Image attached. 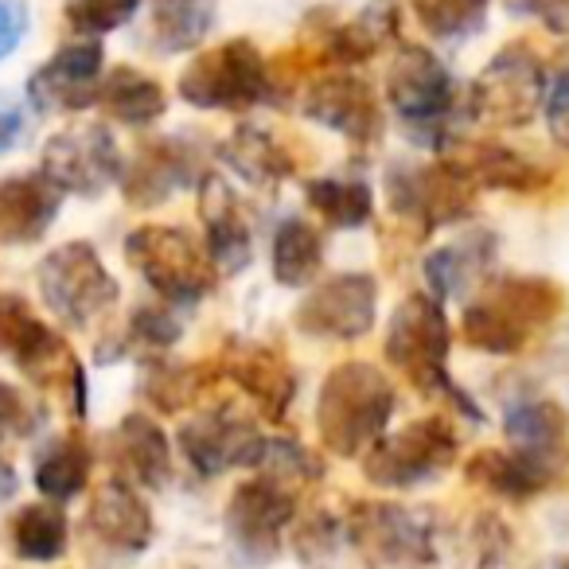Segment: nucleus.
I'll list each match as a JSON object with an SVG mask.
<instances>
[{"label":"nucleus","instance_id":"nucleus-14","mask_svg":"<svg viewBox=\"0 0 569 569\" xmlns=\"http://www.w3.org/2000/svg\"><path fill=\"white\" fill-rule=\"evenodd\" d=\"M121 164L126 160L118 152V141L98 121H74V126L59 129L43 144V157H40V172L63 196H82V199L102 196L110 183H118Z\"/></svg>","mask_w":569,"mask_h":569},{"label":"nucleus","instance_id":"nucleus-29","mask_svg":"<svg viewBox=\"0 0 569 569\" xmlns=\"http://www.w3.org/2000/svg\"><path fill=\"white\" fill-rule=\"evenodd\" d=\"M214 382H219V363H214V359L172 363V359L157 356V359H144V367H141V395H144V402L160 413H183L191 402H199Z\"/></svg>","mask_w":569,"mask_h":569},{"label":"nucleus","instance_id":"nucleus-37","mask_svg":"<svg viewBox=\"0 0 569 569\" xmlns=\"http://www.w3.org/2000/svg\"><path fill=\"white\" fill-rule=\"evenodd\" d=\"M305 199L336 230H359L375 214L371 183L348 180V176H317V180L305 183Z\"/></svg>","mask_w":569,"mask_h":569},{"label":"nucleus","instance_id":"nucleus-19","mask_svg":"<svg viewBox=\"0 0 569 569\" xmlns=\"http://www.w3.org/2000/svg\"><path fill=\"white\" fill-rule=\"evenodd\" d=\"M305 118L340 133L351 144H375L382 137V106L371 82L351 71H332L312 79L305 90Z\"/></svg>","mask_w":569,"mask_h":569},{"label":"nucleus","instance_id":"nucleus-9","mask_svg":"<svg viewBox=\"0 0 569 569\" xmlns=\"http://www.w3.org/2000/svg\"><path fill=\"white\" fill-rule=\"evenodd\" d=\"M36 281H40V297L51 317L67 328H90L118 305L121 293L90 242L56 246L36 269Z\"/></svg>","mask_w":569,"mask_h":569},{"label":"nucleus","instance_id":"nucleus-39","mask_svg":"<svg viewBox=\"0 0 569 569\" xmlns=\"http://www.w3.org/2000/svg\"><path fill=\"white\" fill-rule=\"evenodd\" d=\"M491 0H410V12L433 40H465L483 32Z\"/></svg>","mask_w":569,"mask_h":569},{"label":"nucleus","instance_id":"nucleus-3","mask_svg":"<svg viewBox=\"0 0 569 569\" xmlns=\"http://www.w3.org/2000/svg\"><path fill=\"white\" fill-rule=\"evenodd\" d=\"M398 395L390 379L375 363L332 367L317 398V429L320 445L336 457H363L395 418Z\"/></svg>","mask_w":569,"mask_h":569},{"label":"nucleus","instance_id":"nucleus-12","mask_svg":"<svg viewBox=\"0 0 569 569\" xmlns=\"http://www.w3.org/2000/svg\"><path fill=\"white\" fill-rule=\"evenodd\" d=\"M387 102L421 133V141L441 149L449 141V118L457 113V82L433 51L406 43L387 71Z\"/></svg>","mask_w":569,"mask_h":569},{"label":"nucleus","instance_id":"nucleus-7","mask_svg":"<svg viewBox=\"0 0 569 569\" xmlns=\"http://www.w3.org/2000/svg\"><path fill=\"white\" fill-rule=\"evenodd\" d=\"M126 258L168 305H199L219 284L214 261L191 242L183 227H137L126 238Z\"/></svg>","mask_w":569,"mask_h":569},{"label":"nucleus","instance_id":"nucleus-23","mask_svg":"<svg viewBox=\"0 0 569 569\" xmlns=\"http://www.w3.org/2000/svg\"><path fill=\"white\" fill-rule=\"evenodd\" d=\"M441 160L457 176H465L476 191H515V196H535L550 183V168L535 164L522 152L507 149L499 141H460L449 137L441 144Z\"/></svg>","mask_w":569,"mask_h":569},{"label":"nucleus","instance_id":"nucleus-26","mask_svg":"<svg viewBox=\"0 0 569 569\" xmlns=\"http://www.w3.org/2000/svg\"><path fill=\"white\" fill-rule=\"evenodd\" d=\"M110 460L121 480L133 488H164L172 480V449L168 437L149 413H126L110 433Z\"/></svg>","mask_w":569,"mask_h":569},{"label":"nucleus","instance_id":"nucleus-32","mask_svg":"<svg viewBox=\"0 0 569 569\" xmlns=\"http://www.w3.org/2000/svg\"><path fill=\"white\" fill-rule=\"evenodd\" d=\"M113 121L121 126H152V121L164 118L168 94L157 79H149L137 67H113L110 74H102V87H98V102Z\"/></svg>","mask_w":569,"mask_h":569},{"label":"nucleus","instance_id":"nucleus-22","mask_svg":"<svg viewBox=\"0 0 569 569\" xmlns=\"http://www.w3.org/2000/svg\"><path fill=\"white\" fill-rule=\"evenodd\" d=\"M106 51L98 40H79L59 48L28 79V102L40 113H79L98 102Z\"/></svg>","mask_w":569,"mask_h":569},{"label":"nucleus","instance_id":"nucleus-2","mask_svg":"<svg viewBox=\"0 0 569 569\" xmlns=\"http://www.w3.org/2000/svg\"><path fill=\"white\" fill-rule=\"evenodd\" d=\"M449 348L452 332L445 320V301H437L433 293H410L395 309L387 325V340H382V356L395 371H402L413 387L426 398H445L449 406H457L468 421L480 426L483 410L476 406V398L452 379L449 371Z\"/></svg>","mask_w":569,"mask_h":569},{"label":"nucleus","instance_id":"nucleus-20","mask_svg":"<svg viewBox=\"0 0 569 569\" xmlns=\"http://www.w3.org/2000/svg\"><path fill=\"white\" fill-rule=\"evenodd\" d=\"M214 363H219V379L234 382L246 398H253L261 418L284 421V413H289V406L297 398V375L273 343L227 340V348L219 351Z\"/></svg>","mask_w":569,"mask_h":569},{"label":"nucleus","instance_id":"nucleus-15","mask_svg":"<svg viewBox=\"0 0 569 569\" xmlns=\"http://www.w3.org/2000/svg\"><path fill=\"white\" fill-rule=\"evenodd\" d=\"M82 538H87L90 558H98L102 566H126L141 558L152 542V511L141 491L121 476L106 480L87 507Z\"/></svg>","mask_w":569,"mask_h":569},{"label":"nucleus","instance_id":"nucleus-34","mask_svg":"<svg viewBox=\"0 0 569 569\" xmlns=\"http://www.w3.org/2000/svg\"><path fill=\"white\" fill-rule=\"evenodd\" d=\"M219 17V0H152V48L180 56L207 40Z\"/></svg>","mask_w":569,"mask_h":569},{"label":"nucleus","instance_id":"nucleus-13","mask_svg":"<svg viewBox=\"0 0 569 569\" xmlns=\"http://www.w3.org/2000/svg\"><path fill=\"white\" fill-rule=\"evenodd\" d=\"M387 203L402 222H410L418 234H433L441 227L468 219L476 203V188L465 176L452 172L445 160L437 164H390Z\"/></svg>","mask_w":569,"mask_h":569},{"label":"nucleus","instance_id":"nucleus-30","mask_svg":"<svg viewBox=\"0 0 569 569\" xmlns=\"http://www.w3.org/2000/svg\"><path fill=\"white\" fill-rule=\"evenodd\" d=\"M395 32H398L395 0H375L356 20L336 24L332 32L325 36L320 56H325V63H336V67L367 63V59L387 48V40H395Z\"/></svg>","mask_w":569,"mask_h":569},{"label":"nucleus","instance_id":"nucleus-48","mask_svg":"<svg viewBox=\"0 0 569 569\" xmlns=\"http://www.w3.org/2000/svg\"><path fill=\"white\" fill-rule=\"evenodd\" d=\"M20 491V480H17V468L9 465V460L0 457V503H9L12 496Z\"/></svg>","mask_w":569,"mask_h":569},{"label":"nucleus","instance_id":"nucleus-49","mask_svg":"<svg viewBox=\"0 0 569 569\" xmlns=\"http://www.w3.org/2000/svg\"><path fill=\"white\" fill-rule=\"evenodd\" d=\"M561 569H569V561H561Z\"/></svg>","mask_w":569,"mask_h":569},{"label":"nucleus","instance_id":"nucleus-25","mask_svg":"<svg viewBox=\"0 0 569 569\" xmlns=\"http://www.w3.org/2000/svg\"><path fill=\"white\" fill-rule=\"evenodd\" d=\"M63 191L43 172L4 176L0 180V242L4 246H28L40 242L59 219Z\"/></svg>","mask_w":569,"mask_h":569},{"label":"nucleus","instance_id":"nucleus-44","mask_svg":"<svg viewBox=\"0 0 569 569\" xmlns=\"http://www.w3.org/2000/svg\"><path fill=\"white\" fill-rule=\"evenodd\" d=\"M546 121L558 144L569 149V67L553 79V87L546 90Z\"/></svg>","mask_w":569,"mask_h":569},{"label":"nucleus","instance_id":"nucleus-33","mask_svg":"<svg viewBox=\"0 0 569 569\" xmlns=\"http://www.w3.org/2000/svg\"><path fill=\"white\" fill-rule=\"evenodd\" d=\"M9 546L20 561H36V566H48L59 561L71 546V527H67V515L59 503H28L12 515L9 522Z\"/></svg>","mask_w":569,"mask_h":569},{"label":"nucleus","instance_id":"nucleus-1","mask_svg":"<svg viewBox=\"0 0 569 569\" xmlns=\"http://www.w3.org/2000/svg\"><path fill=\"white\" fill-rule=\"evenodd\" d=\"M566 312V289L542 273H507L483 281L460 317V336L483 356H519Z\"/></svg>","mask_w":569,"mask_h":569},{"label":"nucleus","instance_id":"nucleus-10","mask_svg":"<svg viewBox=\"0 0 569 569\" xmlns=\"http://www.w3.org/2000/svg\"><path fill=\"white\" fill-rule=\"evenodd\" d=\"M297 503H301V488L266 468H258L253 480L238 483L222 511V530H227L238 561L269 566L281 553V535L293 522Z\"/></svg>","mask_w":569,"mask_h":569},{"label":"nucleus","instance_id":"nucleus-36","mask_svg":"<svg viewBox=\"0 0 569 569\" xmlns=\"http://www.w3.org/2000/svg\"><path fill=\"white\" fill-rule=\"evenodd\" d=\"M503 433L519 449L561 452L569 457V418L553 398H527L515 402L503 418Z\"/></svg>","mask_w":569,"mask_h":569},{"label":"nucleus","instance_id":"nucleus-47","mask_svg":"<svg viewBox=\"0 0 569 569\" xmlns=\"http://www.w3.org/2000/svg\"><path fill=\"white\" fill-rule=\"evenodd\" d=\"M20 133H24V110L12 98L0 94V152L17 149Z\"/></svg>","mask_w":569,"mask_h":569},{"label":"nucleus","instance_id":"nucleus-31","mask_svg":"<svg viewBox=\"0 0 569 569\" xmlns=\"http://www.w3.org/2000/svg\"><path fill=\"white\" fill-rule=\"evenodd\" d=\"M90 468H94V452H90L82 433H63L48 441L32 460L36 488L51 499V503H71L82 496L90 483Z\"/></svg>","mask_w":569,"mask_h":569},{"label":"nucleus","instance_id":"nucleus-18","mask_svg":"<svg viewBox=\"0 0 569 569\" xmlns=\"http://www.w3.org/2000/svg\"><path fill=\"white\" fill-rule=\"evenodd\" d=\"M199 149L183 133L152 137L137 144L133 157L121 164V196L129 207H160L172 196L199 183Z\"/></svg>","mask_w":569,"mask_h":569},{"label":"nucleus","instance_id":"nucleus-46","mask_svg":"<svg viewBox=\"0 0 569 569\" xmlns=\"http://www.w3.org/2000/svg\"><path fill=\"white\" fill-rule=\"evenodd\" d=\"M519 9L550 32L569 36V0H519Z\"/></svg>","mask_w":569,"mask_h":569},{"label":"nucleus","instance_id":"nucleus-21","mask_svg":"<svg viewBox=\"0 0 569 569\" xmlns=\"http://www.w3.org/2000/svg\"><path fill=\"white\" fill-rule=\"evenodd\" d=\"M569 472V457L561 452H538V449H480L465 465L468 483L491 491L511 503H527V499L542 496V491L558 488Z\"/></svg>","mask_w":569,"mask_h":569},{"label":"nucleus","instance_id":"nucleus-42","mask_svg":"<svg viewBox=\"0 0 569 569\" xmlns=\"http://www.w3.org/2000/svg\"><path fill=\"white\" fill-rule=\"evenodd\" d=\"M343 542V519L336 515H312L301 530H297V553H301L305 566H320L325 558H332Z\"/></svg>","mask_w":569,"mask_h":569},{"label":"nucleus","instance_id":"nucleus-28","mask_svg":"<svg viewBox=\"0 0 569 569\" xmlns=\"http://www.w3.org/2000/svg\"><path fill=\"white\" fill-rule=\"evenodd\" d=\"M219 157L253 188H273V183L289 180L297 172V152L277 133L253 126V121L234 126V133L219 144Z\"/></svg>","mask_w":569,"mask_h":569},{"label":"nucleus","instance_id":"nucleus-4","mask_svg":"<svg viewBox=\"0 0 569 569\" xmlns=\"http://www.w3.org/2000/svg\"><path fill=\"white\" fill-rule=\"evenodd\" d=\"M343 519V542L371 569H429L437 561V519L429 507L356 499Z\"/></svg>","mask_w":569,"mask_h":569},{"label":"nucleus","instance_id":"nucleus-35","mask_svg":"<svg viewBox=\"0 0 569 569\" xmlns=\"http://www.w3.org/2000/svg\"><path fill=\"white\" fill-rule=\"evenodd\" d=\"M325 266V238L301 214H289V219L277 227L273 234V277L284 289H305L312 284V277Z\"/></svg>","mask_w":569,"mask_h":569},{"label":"nucleus","instance_id":"nucleus-27","mask_svg":"<svg viewBox=\"0 0 569 569\" xmlns=\"http://www.w3.org/2000/svg\"><path fill=\"white\" fill-rule=\"evenodd\" d=\"M496 250H499V238L483 227L465 230V234L452 238V242L437 246V250L426 258L429 293H433L437 301H449V297L468 293V289L483 277V269L496 261Z\"/></svg>","mask_w":569,"mask_h":569},{"label":"nucleus","instance_id":"nucleus-45","mask_svg":"<svg viewBox=\"0 0 569 569\" xmlns=\"http://www.w3.org/2000/svg\"><path fill=\"white\" fill-rule=\"evenodd\" d=\"M24 36H28V4L24 0H0V59H9L24 43Z\"/></svg>","mask_w":569,"mask_h":569},{"label":"nucleus","instance_id":"nucleus-41","mask_svg":"<svg viewBox=\"0 0 569 569\" xmlns=\"http://www.w3.org/2000/svg\"><path fill=\"white\" fill-rule=\"evenodd\" d=\"M468 569H499L511 553V527L496 515H480L468 530Z\"/></svg>","mask_w":569,"mask_h":569},{"label":"nucleus","instance_id":"nucleus-11","mask_svg":"<svg viewBox=\"0 0 569 569\" xmlns=\"http://www.w3.org/2000/svg\"><path fill=\"white\" fill-rule=\"evenodd\" d=\"M546 102V67L522 40L507 43L491 56L480 79L468 87V113L488 126L522 129L535 121Z\"/></svg>","mask_w":569,"mask_h":569},{"label":"nucleus","instance_id":"nucleus-6","mask_svg":"<svg viewBox=\"0 0 569 569\" xmlns=\"http://www.w3.org/2000/svg\"><path fill=\"white\" fill-rule=\"evenodd\" d=\"M180 98L196 110L242 113L253 106L277 102L269 59L250 40H227L196 56L180 74Z\"/></svg>","mask_w":569,"mask_h":569},{"label":"nucleus","instance_id":"nucleus-40","mask_svg":"<svg viewBox=\"0 0 569 569\" xmlns=\"http://www.w3.org/2000/svg\"><path fill=\"white\" fill-rule=\"evenodd\" d=\"M141 4L144 0H71L63 9V17H67V24H71V32L98 40V36L126 28L129 20L137 17Z\"/></svg>","mask_w":569,"mask_h":569},{"label":"nucleus","instance_id":"nucleus-5","mask_svg":"<svg viewBox=\"0 0 569 569\" xmlns=\"http://www.w3.org/2000/svg\"><path fill=\"white\" fill-rule=\"evenodd\" d=\"M0 356L9 359L32 387L71 395L74 418H87V375L71 343L43 325L28 297L0 293Z\"/></svg>","mask_w":569,"mask_h":569},{"label":"nucleus","instance_id":"nucleus-38","mask_svg":"<svg viewBox=\"0 0 569 569\" xmlns=\"http://www.w3.org/2000/svg\"><path fill=\"white\" fill-rule=\"evenodd\" d=\"M183 328L172 312L152 309V305H141V309L129 312L126 328L118 336L102 343V359H121V356H137V359H157L164 351H172L180 343Z\"/></svg>","mask_w":569,"mask_h":569},{"label":"nucleus","instance_id":"nucleus-17","mask_svg":"<svg viewBox=\"0 0 569 569\" xmlns=\"http://www.w3.org/2000/svg\"><path fill=\"white\" fill-rule=\"evenodd\" d=\"M379 317V284L371 273H336L297 305V332L312 340L356 343Z\"/></svg>","mask_w":569,"mask_h":569},{"label":"nucleus","instance_id":"nucleus-24","mask_svg":"<svg viewBox=\"0 0 569 569\" xmlns=\"http://www.w3.org/2000/svg\"><path fill=\"white\" fill-rule=\"evenodd\" d=\"M199 191V222L207 230V258L222 277H238L253 261V227L238 191L219 172H203Z\"/></svg>","mask_w":569,"mask_h":569},{"label":"nucleus","instance_id":"nucleus-43","mask_svg":"<svg viewBox=\"0 0 569 569\" xmlns=\"http://www.w3.org/2000/svg\"><path fill=\"white\" fill-rule=\"evenodd\" d=\"M36 426H40V418H36V410L28 406V398L20 395L12 382L0 379V433L28 437Z\"/></svg>","mask_w":569,"mask_h":569},{"label":"nucleus","instance_id":"nucleus-8","mask_svg":"<svg viewBox=\"0 0 569 569\" xmlns=\"http://www.w3.org/2000/svg\"><path fill=\"white\" fill-rule=\"evenodd\" d=\"M460 457V437L449 418H418L410 426L382 433L363 452V476L375 488L410 491L421 483H433Z\"/></svg>","mask_w":569,"mask_h":569},{"label":"nucleus","instance_id":"nucleus-16","mask_svg":"<svg viewBox=\"0 0 569 569\" xmlns=\"http://www.w3.org/2000/svg\"><path fill=\"white\" fill-rule=\"evenodd\" d=\"M176 441H180L188 465L211 480V476L234 472V468H258L269 437H261L253 418H246L242 410L219 406V410L196 413L191 421H183Z\"/></svg>","mask_w":569,"mask_h":569}]
</instances>
